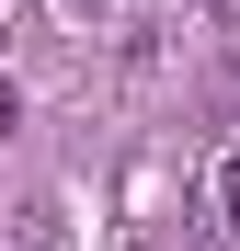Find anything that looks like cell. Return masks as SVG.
I'll list each match as a JSON object with an SVG mask.
<instances>
[{
  "mask_svg": "<svg viewBox=\"0 0 240 251\" xmlns=\"http://www.w3.org/2000/svg\"><path fill=\"white\" fill-rule=\"evenodd\" d=\"M217 217L240 228V149H229V172H217Z\"/></svg>",
  "mask_w": 240,
  "mask_h": 251,
  "instance_id": "obj_1",
  "label": "cell"
},
{
  "mask_svg": "<svg viewBox=\"0 0 240 251\" xmlns=\"http://www.w3.org/2000/svg\"><path fill=\"white\" fill-rule=\"evenodd\" d=\"M194 12H206V23H217V34H240V0H194Z\"/></svg>",
  "mask_w": 240,
  "mask_h": 251,
  "instance_id": "obj_2",
  "label": "cell"
},
{
  "mask_svg": "<svg viewBox=\"0 0 240 251\" xmlns=\"http://www.w3.org/2000/svg\"><path fill=\"white\" fill-rule=\"evenodd\" d=\"M12 114H23V103H12V80H0V137H12Z\"/></svg>",
  "mask_w": 240,
  "mask_h": 251,
  "instance_id": "obj_3",
  "label": "cell"
},
{
  "mask_svg": "<svg viewBox=\"0 0 240 251\" xmlns=\"http://www.w3.org/2000/svg\"><path fill=\"white\" fill-rule=\"evenodd\" d=\"M229 251H240V228H229Z\"/></svg>",
  "mask_w": 240,
  "mask_h": 251,
  "instance_id": "obj_4",
  "label": "cell"
}]
</instances>
